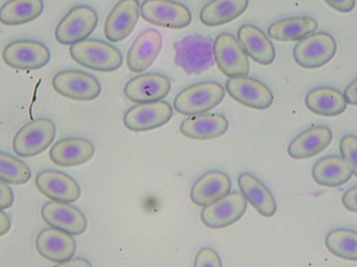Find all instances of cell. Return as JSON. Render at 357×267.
<instances>
[{
	"label": "cell",
	"instance_id": "obj_1",
	"mask_svg": "<svg viewBox=\"0 0 357 267\" xmlns=\"http://www.w3.org/2000/svg\"><path fill=\"white\" fill-rule=\"evenodd\" d=\"M71 58L85 68L100 73H112L121 68L123 54L112 44L98 39H86L69 48Z\"/></svg>",
	"mask_w": 357,
	"mask_h": 267
},
{
	"label": "cell",
	"instance_id": "obj_2",
	"mask_svg": "<svg viewBox=\"0 0 357 267\" xmlns=\"http://www.w3.org/2000/svg\"><path fill=\"white\" fill-rule=\"evenodd\" d=\"M226 91L215 82H202L178 92L174 100V108L178 114L192 116L205 114L224 100Z\"/></svg>",
	"mask_w": 357,
	"mask_h": 267
},
{
	"label": "cell",
	"instance_id": "obj_3",
	"mask_svg": "<svg viewBox=\"0 0 357 267\" xmlns=\"http://www.w3.org/2000/svg\"><path fill=\"white\" fill-rule=\"evenodd\" d=\"M174 47L176 65L187 75H201L214 65L213 41L207 36H187Z\"/></svg>",
	"mask_w": 357,
	"mask_h": 267
},
{
	"label": "cell",
	"instance_id": "obj_4",
	"mask_svg": "<svg viewBox=\"0 0 357 267\" xmlns=\"http://www.w3.org/2000/svg\"><path fill=\"white\" fill-rule=\"evenodd\" d=\"M56 135V123L52 119H33L15 135L13 149L19 157H36L50 147Z\"/></svg>",
	"mask_w": 357,
	"mask_h": 267
},
{
	"label": "cell",
	"instance_id": "obj_5",
	"mask_svg": "<svg viewBox=\"0 0 357 267\" xmlns=\"http://www.w3.org/2000/svg\"><path fill=\"white\" fill-rule=\"evenodd\" d=\"M98 23V15L93 8L85 4L71 8L56 29V39L63 45H73L87 39Z\"/></svg>",
	"mask_w": 357,
	"mask_h": 267
},
{
	"label": "cell",
	"instance_id": "obj_6",
	"mask_svg": "<svg viewBox=\"0 0 357 267\" xmlns=\"http://www.w3.org/2000/svg\"><path fill=\"white\" fill-rule=\"evenodd\" d=\"M337 44L331 33L320 31L298 42L293 56L299 66L316 69L328 64L337 54Z\"/></svg>",
	"mask_w": 357,
	"mask_h": 267
},
{
	"label": "cell",
	"instance_id": "obj_7",
	"mask_svg": "<svg viewBox=\"0 0 357 267\" xmlns=\"http://www.w3.org/2000/svg\"><path fill=\"white\" fill-rule=\"evenodd\" d=\"M52 84L56 93L79 102H91L102 93V86L98 79L81 70L60 71L54 75Z\"/></svg>",
	"mask_w": 357,
	"mask_h": 267
},
{
	"label": "cell",
	"instance_id": "obj_8",
	"mask_svg": "<svg viewBox=\"0 0 357 267\" xmlns=\"http://www.w3.org/2000/svg\"><path fill=\"white\" fill-rule=\"evenodd\" d=\"M214 62L229 79L247 77L250 73L249 58L238 40L229 33H222L213 42Z\"/></svg>",
	"mask_w": 357,
	"mask_h": 267
},
{
	"label": "cell",
	"instance_id": "obj_9",
	"mask_svg": "<svg viewBox=\"0 0 357 267\" xmlns=\"http://www.w3.org/2000/svg\"><path fill=\"white\" fill-rule=\"evenodd\" d=\"M8 66L18 70H38L50 61V52L45 44L35 40H17L8 44L2 52Z\"/></svg>",
	"mask_w": 357,
	"mask_h": 267
},
{
	"label": "cell",
	"instance_id": "obj_10",
	"mask_svg": "<svg viewBox=\"0 0 357 267\" xmlns=\"http://www.w3.org/2000/svg\"><path fill=\"white\" fill-rule=\"evenodd\" d=\"M140 15L146 22L173 29H185L192 20L190 10L173 0H144Z\"/></svg>",
	"mask_w": 357,
	"mask_h": 267
},
{
	"label": "cell",
	"instance_id": "obj_11",
	"mask_svg": "<svg viewBox=\"0 0 357 267\" xmlns=\"http://www.w3.org/2000/svg\"><path fill=\"white\" fill-rule=\"evenodd\" d=\"M174 111L165 100L144 102L132 107L123 116V125L132 132H148L163 127L171 121Z\"/></svg>",
	"mask_w": 357,
	"mask_h": 267
},
{
	"label": "cell",
	"instance_id": "obj_12",
	"mask_svg": "<svg viewBox=\"0 0 357 267\" xmlns=\"http://www.w3.org/2000/svg\"><path fill=\"white\" fill-rule=\"evenodd\" d=\"M247 208V199L241 193L234 191L204 207L201 220L208 228H227L238 222L245 215Z\"/></svg>",
	"mask_w": 357,
	"mask_h": 267
},
{
	"label": "cell",
	"instance_id": "obj_13",
	"mask_svg": "<svg viewBox=\"0 0 357 267\" xmlns=\"http://www.w3.org/2000/svg\"><path fill=\"white\" fill-rule=\"evenodd\" d=\"M226 90L233 100L255 110H266L274 102L272 90L253 77H231L227 81Z\"/></svg>",
	"mask_w": 357,
	"mask_h": 267
},
{
	"label": "cell",
	"instance_id": "obj_14",
	"mask_svg": "<svg viewBox=\"0 0 357 267\" xmlns=\"http://www.w3.org/2000/svg\"><path fill=\"white\" fill-rule=\"evenodd\" d=\"M172 90V81L161 73H142L130 79L123 88L126 98L136 104L163 100Z\"/></svg>",
	"mask_w": 357,
	"mask_h": 267
},
{
	"label": "cell",
	"instance_id": "obj_15",
	"mask_svg": "<svg viewBox=\"0 0 357 267\" xmlns=\"http://www.w3.org/2000/svg\"><path fill=\"white\" fill-rule=\"evenodd\" d=\"M38 190L54 201L75 203L81 197L82 190L75 178L60 170L48 169L39 172L35 178Z\"/></svg>",
	"mask_w": 357,
	"mask_h": 267
},
{
	"label": "cell",
	"instance_id": "obj_16",
	"mask_svg": "<svg viewBox=\"0 0 357 267\" xmlns=\"http://www.w3.org/2000/svg\"><path fill=\"white\" fill-rule=\"evenodd\" d=\"M41 216L48 226L73 236H79L87 230L88 222L85 214L71 204L47 201L42 207Z\"/></svg>",
	"mask_w": 357,
	"mask_h": 267
},
{
	"label": "cell",
	"instance_id": "obj_17",
	"mask_svg": "<svg viewBox=\"0 0 357 267\" xmlns=\"http://www.w3.org/2000/svg\"><path fill=\"white\" fill-rule=\"evenodd\" d=\"M140 17V3L138 0H119L109 13L105 22L106 39L119 43L127 39L137 25Z\"/></svg>",
	"mask_w": 357,
	"mask_h": 267
},
{
	"label": "cell",
	"instance_id": "obj_18",
	"mask_svg": "<svg viewBox=\"0 0 357 267\" xmlns=\"http://www.w3.org/2000/svg\"><path fill=\"white\" fill-rule=\"evenodd\" d=\"M163 37L157 29H149L138 35L128 52V68L132 73L148 70L160 54Z\"/></svg>",
	"mask_w": 357,
	"mask_h": 267
},
{
	"label": "cell",
	"instance_id": "obj_19",
	"mask_svg": "<svg viewBox=\"0 0 357 267\" xmlns=\"http://www.w3.org/2000/svg\"><path fill=\"white\" fill-rule=\"evenodd\" d=\"M36 249L48 261L61 264L73 259L77 252V241L73 235L50 227L38 234Z\"/></svg>",
	"mask_w": 357,
	"mask_h": 267
},
{
	"label": "cell",
	"instance_id": "obj_20",
	"mask_svg": "<svg viewBox=\"0 0 357 267\" xmlns=\"http://www.w3.org/2000/svg\"><path fill=\"white\" fill-rule=\"evenodd\" d=\"M96 146L91 141L81 137H71L59 140L52 145L50 158L60 167L83 165L93 158Z\"/></svg>",
	"mask_w": 357,
	"mask_h": 267
},
{
	"label": "cell",
	"instance_id": "obj_21",
	"mask_svg": "<svg viewBox=\"0 0 357 267\" xmlns=\"http://www.w3.org/2000/svg\"><path fill=\"white\" fill-rule=\"evenodd\" d=\"M231 187L232 182L226 172L212 170L199 176L193 183L190 199L195 205L206 207L229 194Z\"/></svg>",
	"mask_w": 357,
	"mask_h": 267
},
{
	"label": "cell",
	"instance_id": "obj_22",
	"mask_svg": "<svg viewBox=\"0 0 357 267\" xmlns=\"http://www.w3.org/2000/svg\"><path fill=\"white\" fill-rule=\"evenodd\" d=\"M329 128L317 125L301 132L289 142L287 153L295 160H306L323 153L333 141Z\"/></svg>",
	"mask_w": 357,
	"mask_h": 267
},
{
	"label": "cell",
	"instance_id": "obj_23",
	"mask_svg": "<svg viewBox=\"0 0 357 267\" xmlns=\"http://www.w3.org/2000/svg\"><path fill=\"white\" fill-rule=\"evenodd\" d=\"M229 121L220 113L192 115L187 117L180 125L183 136L193 140H212L228 132Z\"/></svg>",
	"mask_w": 357,
	"mask_h": 267
},
{
	"label": "cell",
	"instance_id": "obj_24",
	"mask_svg": "<svg viewBox=\"0 0 357 267\" xmlns=\"http://www.w3.org/2000/svg\"><path fill=\"white\" fill-rule=\"evenodd\" d=\"M237 40L245 54L258 64L268 66L276 58V50L268 36L252 24H243L237 31Z\"/></svg>",
	"mask_w": 357,
	"mask_h": 267
},
{
	"label": "cell",
	"instance_id": "obj_25",
	"mask_svg": "<svg viewBox=\"0 0 357 267\" xmlns=\"http://www.w3.org/2000/svg\"><path fill=\"white\" fill-rule=\"evenodd\" d=\"M238 187L241 194L251 204L258 213L264 218H272L277 212V203L272 191L257 176L250 172L239 174Z\"/></svg>",
	"mask_w": 357,
	"mask_h": 267
},
{
	"label": "cell",
	"instance_id": "obj_26",
	"mask_svg": "<svg viewBox=\"0 0 357 267\" xmlns=\"http://www.w3.org/2000/svg\"><path fill=\"white\" fill-rule=\"evenodd\" d=\"M318 27V21L312 17H289L273 22L268 27V35L276 41L299 42L316 33Z\"/></svg>",
	"mask_w": 357,
	"mask_h": 267
},
{
	"label": "cell",
	"instance_id": "obj_27",
	"mask_svg": "<svg viewBox=\"0 0 357 267\" xmlns=\"http://www.w3.org/2000/svg\"><path fill=\"white\" fill-rule=\"evenodd\" d=\"M308 110L325 117L340 116L347 109L344 93L333 87H318L310 90L305 96Z\"/></svg>",
	"mask_w": 357,
	"mask_h": 267
},
{
	"label": "cell",
	"instance_id": "obj_28",
	"mask_svg": "<svg viewBox=\"0 0 357 267\" xmlns=\"http://www.w3.org/2000/svg\"><path fill=\"white\" fill-rule=\"evenodd\" d=\"M352 174L341 155H327L319 160L312 168V178L320 186L337 188L351 180Z\"/></svg>",
	"mask_w": 357,
	"mask_h": 267
},
{
	"label": "cell",
	"instance_id": "obj_29",
	"mask_svg": "<svg viewBox=\"0 0 357 267\" xmlns=\"http://www.w3.org/2000/svg\"><path fill=\"white\" fill-rule=\"evenodd\" d=\"M249 6V0H211L202 8L199 20L207 26H220L241 17Z\"/></svg>",
	"mask_w": 357,
	"mask_h": 267
},
{
	"label": "cell",
	"instance_id": "obj_30",
	"mask_svg": "<svg viewBox=\"0 0 357 267\" xmlns=\"http://www.w3.org/2000/svg\"><path fill=\"white\" fill-rule=\"evenodd\" d=\"M43 0H8L0 8V22L4 25L26 24L41 16Z\"/></svg>",
	"mask_w": 357,
	"mask_h": 267
},
{
	"label": "cell",
	"instance_id": "obj_31",
	"mask_svg": "<svg viewBox=\"0 0 357 267\" xmlns=\"http://www.w3.org/2000/svg\"><path fill=\"white\" fill-rule=\"evenodd\" d=\"M325 245L337 257L348 261H357V231L335 229L327 234Z\"/></svg>",
	"mask_w": 357,
	"mask_h": 267
},
{
	"label": "cell",
	"instance_id": "obj_32",
	"mask_svg": "<svg viewBox=\"0 0 357 267\" xmlns=\"http://www.w3.org/2000/svg\"><path fill=\"white\" fill-rule=\"evenodd\" d=\"M31 178V171L26 163L10 153L0 151V181L20 186Z\"/></svg>",
	"mask_w": 357,
	"mask_h": 267
},
{
	"label": "cell",
	"instance_id": "obj_33",
	"mask_svg": "<svg viewBox=\"0 0 357 267\" xmlns=\"http://www.w3.org/2000/svg\"><path fill=\"white\" fill-rule=\"evenodd\" d=\"M341 157L357 178V136L347 134L340 140Z\"/></svg>",
	"mask_w": 357,
	"mask_h": 267
},
{
	"label": "cell",
	"instance_id": "obj_34",
	"mask_svg": "<svg viewBox=\"0 0 357 267\" xmlns=\"http://www.w3.org/2000/svg\"><path fill=\"white\" fill-rule=\"evenodd\" d=\"M193 267H222V259L215 250L203 247L195 255Z\"/></svg>",
	"mask_w": 357,
	"mask_h": 267
},
{
	"label": "cell",
	"instance_id": "obj_35",
	"mask_svg": "<svg viewBox=\"0 0 357 267\" xmlns=\"http://www.w3.org/2000/svg\"><path fill=\"white\" fill-rule=\"evenodd\" d=\"M15 195L13 189L6 183L0 181V210L8 209L14 204Z\"/></svg>",
	"mask_w": 357,
	"mask_h": 267
},
{
	"label": "cell",
	"instance_id": "obj_36",
	"mask_svg": "<svg viewBox=\"0 0 357 267\" xmlns=\"http://www.w3.org/2000/svg\"><path fill=\"white\" fill-rule=\"evenodd\" d=\"M342 203L348 211L357 213V186L348 189L344 193L343 197H342Z\"/></svg>",
	"mask_w": 357,
	"mask_h": 267
},
{
	"label": "cell",
	"instance_id": "obj_37",
	"mask_svg": "<svg viewBox=\"0 0 357 267\" xmlns=\"http://www.w3.org/2000/svg\"><path fill=\"white\" fill-rule=\"evenodd\" d=\"M333 10L340 13H350L356 8V0H324Z\"/></svg>",
	"mask_w": 357,
	"mask_h": 267
},
{
	"label": "cell",
	"instance_id": "obj_38",
	"mask_svg": "<svg viewBox=\"0 0 357 267\" xmlns=\"http://www.w3.org/2000/svg\"><path fill=\"white\" fill-rule=\"evenodd\" d=\"M344 96L348 105L357 106V77L346 87Z\"/></svg>",
	"mask_w": 357,
	"mask_h": 267
},
{
	"label": "cell",
	"instance_id": "obj_39",
	"mask_svg": "<svg viewBox=\"0 0 357 267\" xmlns=\"http://www.w3.org/2000/svg\"><path fill=\"white\" fill-rule=\"evenodd\" d=\"M54 267H93L89 260L85 258H75V259L67 260V261L61 262L58 266Z\"/></svg>",
	"mask_w": 357,
	"mask_h": 267
},
{
	"label": "cell",
	"instance_id": "obj_40",
	"mask_svg": "<svg viewBox=\"0 0 357 267\" xmlns=\"http://www.w3.org/2000/svg\"><path fill=\"white\" fill-rule=\"evenodd\" d=\"M10 226L12 224H10V218L2 210H0V237L4 236L10 232Z\"/></svg>",
	"mask_w": 357,
	"mask_h": 267
}]
</instances>
